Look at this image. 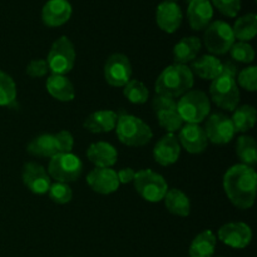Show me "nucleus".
I'll use <instances>...</instances> for the list:
<instances>
[{
  "label": "nucleus",
  "instance_id": "obj_30",
  "mask_svg": "<svg viewBox=\"0 0 257 257\" xmlns=\"http://www.w3.org/2000/svg\"><path fill=\"white\" fill-rule=\"evenodd\" d=\"M236 153L240 158L242 165L252 166L257 162V146L256 141L251 136H242L237 140L236 143Z\"/></svg>",
  "mask_w": 257,
  "mask_h": 257
},
{
  "label": "nucleus",
  "instance_id": "obj_38",
  "mask_svg": "<svg viewBox=\"0 0 257 257\" xmlns=\"http://www.w3.org/2000/svg\"><path fill=\"white\" fill-rule=\"evenodd\" d=\"M55 145H57L58 153H69L72 152L73 146H74V140L70 132L68 131H60L57 135H54Z\"/></svg>",
  "mask_w": 257,
  "mask_h": 257
},
{
  "label": "nucleus",
  "instance_id": "obj_36",
  "mask_svg": "<svg viewBox=\"0 0 257 257\" xmlns=\"http://www.w3.org/2000/svg\"><path fill=\"white\" fill-rule=\"evenodd\" d=\"M237 80L238 84L243 89L248 90V92H255L257 89V68L248 67L246 69L241 70Z\"/></svg>",
  "mask_w": 257,
  "mask_h": 257
},
{
  "label": "nucleus",
  "instance_id": "obj_33",
  "mask_svg": "<svg viewBox=\"0 0 257 257\" xmlns=\"http://www.w3.org/2000/svg\"><path fill=\"white\" fill-rule=\"evenodd\" d=\"M48 195H49L50 200L57 203V205H65V203L70 202V200H72L73 191L68 183L55 182L50 185Z\"/></svg>",
  "mask_w": 257,
  "mask_h": 257
},
{
  "label": "nucleus",
  "instance_id": "obj_24",
  "mask_svg": "<svg viewBox=\"0 0 257 257\" xmlns=\"http://www.w3.org/2000/svg\"><path fill=\"white\" fill-rule=\"evenodd\" d=\"M47 89L53 98L60 102H70L75 97V90L72 82L64 75H50L47 79Z\"/></svg>",
  "mask_w": 257,
  "mask_h": 257
},
{
  "label": "nucleus",
  "instance_id": "obj_29",
  "mask_svg": "<svg viewBox=\"0 0 257 257\" xmlns=\"http://www.w3.org/2000/svg\"><path fill=\"white\" fill-rule=\"evenodd\" d=\"M231 120H232L235 132H247L251 128H253L256 123V109L252 105L247 104L236 108Z\"/></svg>",
  "mask_w": 257,
  "mask_h": 257
},
{
  "label": "nucleus",
  "instance_id": "obj_25",
  "mask_svg": "<svg viewBox=\"0 0 257 257\" xmlns=\"http://www.w3.org/2000/svg\"><path fill=\"white\" fill-rule=\"evenodd\" d=\"M27 151L29 155L34 156V157H45L52 158L58 153L57 145H55L54 135H40L38 137L33 138L28 145Z\"/></svg>",
  "mask_w": 257,
  "mask_h": 257
},
{
  "label": "nucleus",
  "instance_id": "obj_20",
  "mask_svg": "<svg viewBox=\"0 0 257 257\" xmlns=\"http://www.w3.org/2000/svg\"><path fill=\"white\" fill-rule=\"evenodd\" d=\"M87 157L95 167L110 168L115 165L118 158L117 150L107 142H97L89 146L87 150Z\"/></svg>",
  "mask_w": 257,
  "mask_h": 257
},
{
  "label": "nucleus",
  "instance_id": "obj_6",
  "mask_svg": "<svg viewBox=\"0 0 257 257\" xmlns=\"http://www.w3.org/2000/svg\"><path fill=\"white\" fill-rule=\"evenodd\" d=\"M75 63V49L68 37H60L53 43L47 58V64L53 74L64 75L73 69Z\"/></svg>",
  "mask_w": 257,
  "mask_h": 257
},
{
  "label": "nucleus",
  "instance_id": "obj_41",
  "mask_svg": "<svg viewBox=\"0 0 257 257\" xmlns=\"http://www.w3.org/2000/svg\"><path fill=\"white\" fill-rule=\"evenodd\" d=\"M136 172L132 168H122L119 172L117 173V177L119 183H130L135 180Z\"/></svg>",
  "mask_w": 257,
  "mask_h": 257
},
{
  "label": "nucleus",
  "instance_id": "obj_32",
  "mask_svg": "<svg viewBox=\"0 0 257 257\" xmlns=\"http://www.w3.org/2000/svg\"><path fill=\"white\" fill-rule=\"evenodd\" d=\"M17 99V85L13 78L0 70V105H12Z\"/></svg>",
  "mask_w": 257,
  "mask_h": 257
},
{
  "label": "nucleus",
  "instance_id": "obj_13",
  "mask_svg": "<svg viewBox=\"0 0 257 257\" xmlns=\"http://www.w3.org/2000/svg\"><path fill=\"white\" fill-rule=\"evenodd\" d=\"M177 140L178 143H181L182 147L192 155L202 153L208 145L205 130L200 124H192V123H186L185 125H182Z\"/></svg>",
  "mask_w": 257,
  "mask_h": 257
},
{
  "label": "nucleus",
  "instance_id": "obj_42",
  "mask_svg": "<svg viewBox=\"0 0 257 257\" xmlns=\"http://www.w3.org/2000/svg\"><path fill=\"white\" fill-rule=\"evenodd\" d=\"M220 75H228V77L236 78L237 75V67L231 60H226L222 63V70Z\"/></svg>",
  "mask_w": 257,
  "mask_h": 257
},
{
  "label": "nucleus",
  "instance_id": "obj_16",
  "mask_svg": "<svg viewBox=\"0 0 257 257\" xmlns=\"http://www.w3.org/2000/svg\"><path fill=\"white\" fill-rule=\"evenodd\" d=\"M182 10L177 3L165 0L158 5L157 10H156L157 25L160 27V29L166 33H170V34L177 32L182 23Z\"/></svg>",
  "mask_w": 257,
  "mask_h": 257
},
{
  "label": "nucleus",
  "instance_id": "obj_35",
  "mask_svg": "<svg viewBox=\"0 0 257 257\" xmlns=\"http://www.w3.org/2000/svg\"><path fill=\"white\" fill-rule=\"evenodd\" d=\"M230 53L232 59H235L236 62L251 63L255 59V50L246 42L233 43V45L230 49Z\"/></svg>",
  "mask_w": 257,
  "mask_h": 257
},
{
  "label": "nucleus",
  "instance_id": "obj_10",
  "mask_svg": "<svg viewBox=\"0 0 257 257\" xmlns=\"http://www.w3.org/2000/svg\"><path fill=\"white\" fill-rule=\"evenodd\" d=\"M132 77V65L124 54L115 53L107 59L104 65V78L112 87H124Z\"/></svg>",
  "mask_w": 257,
  "mask_h": 257
},
{
  "label": "nucleus",
  "instance_id": "obj_8",
  "mask_svg": "<svg viewBox=\"0 0 257 257\" xmlns=\"http://www.w3.org/2000/svg\"><path fill=\"white\" fill-rule=\"evenodd\" d=\"M210 94L212 102L217 107L226 110H235L240 102V90L237 88L236 78L228 75H220L212 80L210 85Z\"/></svg>",
  "mask_w": 257,
  "mask_h": 257
},
{
  "label": "nucleus",
  "instance_id": "obj_34",
  "mask_svg": "<svg viewBox=\"0 0 257 257\" xmlns=\"http://www.w3.org/2000/svg\"><path fill=\"white\" fill-rule=\"evenodd\" d=\"M158 122L163 130L168 133H173L176 131H180L183 125V120L177 110H166V112L157 113Z\"/></svg>",
  "mask_w": 257,
  "mask_h": 257
},
{
  "label": "nucleus",
  "instance_id": "obj_28",
  "mask_svg": "<svg viewBox=\"0 0 257 257\" xmlns=\"http://www.w3.org/2000/svg\"><path fill=\"white\" fill-rule=\"evenodd\" d=\"M235 39L240 42H246L253 39L257 33V17L255 14H246L238 18L232 28Z\"/></svg>",
  "mask_w": 257,
  "mask_h": 257
},
{
  "label": "nucleus",
  "instance_id": "obj_7",
  "mask_svg": "<svg viewBox=\"0 0 257 257\" xmlns=\"http://www.w3.org/2000/svg\"><path fill=\"white\" fill-rule=\"evenodd\" d=\"M133 183L141 197L148 202H160L165 198L168 191V185L165 178L152 170L136 172Z\"/></svg>",
  "mask_w": 257,
  "mask_h": 257
},
{
  "label": "nucleus",
  "instance_id": "obj_17",
  "mask_svg": "<svg viewBox=\"0 0 257 257\" xmlns=\"http://www.w3.org/2000/svg\"><path fill=\"white\" fill-rule=\"evenodd\" d=\"M72 5L68 0H48L42 9V20L47 27H62L72 17Z\"/></svg>",
  "mask_w": 257,
  "mask_h": 257
},
{
  "label": "nucleus",
  "instance_id": "obj_11",
  "mask_svg": "<svg viewBox=\"0 0 257 257\" xmlns=\"http://www.w3.org/2000/svg\"><path fill=\"white\" fill-rule=\"evenodd\" d=\"M207 136V140L215 145H227L235 136L232 120L222 113H215L206 122L203 128Z\"/></svg>",
  "mask_w": 257,
  "mask_h": 257
},
{
  "label": "nucleus",
  "instance_id": "obj_39",
  "mask_svg": "<svg viewBox=\"0 0 257 257\" xmlns=\"http://www.w3.org/2000/svg\"><path fill=\"white\" fill-rule=\"evenodd\" d=\"M152 108L155 113L166 112V110H177V103L173 98L165 97V95H156L152 102Z\"/></svg>",
  "mask_w": 257,
  "mask_h": 257
},
{
  "label": "nucleus",
  "instance_id": "obj_40",
  "mask_svg": "<svg viewBox=\"0 0 257 257\" xmlns=\"http://www.w3.org/2000/svg\"><path fill=\"white\" fill-rule=\"evenodd\" d=\"M48 68L47 60L44 59H34L28 64L27 67V74L32 78H42L47 75Z\"/></svg>",
  "mask_w": 257,
  "mask_h": 257
},
{
  "label": "nucleus",
  "instance_id": "obj_2",
  "mask_svg": "<svg viewBox=\"0 0 257 257\" xmlns=\"http://www.w3.org/2000/svg\"><path fill=\"white\" fill-rule=\"evenodd\" d=\"M193 74L187 65L173 64L165 68L156 80L157 95L177 98L186 94L193 87Z\"/></svg>",
  "mask_w": 257,
  "mask_h": 257
},
{
  "label": "nucleus",
  "instance_id": "obj_9",
  "mask_svg": "<svg viewBox=\"0 0 257 257\" xmlns=\"http://www.w3.org/2000/svg\"><path fill=\"white\" fill-rule=\"evenodd\" d=\"M203 43L207 50L212 54L223 55L230 52L235 43L232 27L222 20H216L206 28Z\"/></svg>",
  "mask_w": 257,
  "mask_h": 257
},
{
  "label": "nucleus",
  "instance_id": "obj_19",
  "mask_svg": "<svg viewBox=\"0 0 257 257\" xmlns=\"http://www.w3.org/2000/svg\"><path fill=\"white\" fill-rule=\"evenodd\" d=\"M187 18L193 30L206 29L213 18V7L210 0H191L187 8Z\"/></svg>",
  "mask_w": 257,
  "mask_h": 257
},
{
  "label": "nucleus",
  "instance_id": "obj_37",
  "mask_svg": "<svg viewBox=\"0 0 257 257\" xmlns=\"http://www.w3.org/2000/svg\"><path fill=\"white\" fill-rule=\"evenodd\" d=\"M211 4L225 17L235 18L241 10V0H211Z\"/></svg>",
  "mask_w": 257,
  "mask_h": 257
},
{
  "label": "nucleus",
  "instance_id": "obj_18",
  "mask_svg": "<svg viewBox=\"0 0 257 257\" xmlns=\"http://www.w3.org/2000/svg\"><path fill=\"white\" fill-rule=\"evenodd\" d=\"M181 153V146L177 137L173 133L163 136L155 146L153 157L161 166H171L178 161Z\"/></svg>",
  "mask_w": 257,
  "mask_h": 257
},
{
  "label": "nucleus",
  "instance_id": "obj_31",
  "mask_svg": "<svg viewBox=\"0 0 257 257\" xmlns=\"http://www.w3.org/2000/svg\"><path fill=\"white\" fill-rule=\"evenodd\" d=\"M123 88H124L123 94L133 104H143V103L147 102L150 92L146 88V85L140 80L131 79Z\"/></svg>",
  "mask_w": 257,
  "mask_h": 257
},
{
  "label": "nucleus",
  "instance_id": "obj_26",
  "mask_svg": "<svg viewBox=\"0 0 257 257\" xmlns=\"http://www.w3.org/2000/svg\"><path fill=\"white\" fill-rule=\"evenodd\" d=\"M163 200H165L166 208H167L171 213H173V215L181 216V217H186V216L190 215V198H188L181 190H177V188L168 190Z\"/></svg>",
  "mask_w": 257,
  "mask_h": 257
},
{
  "label": "nucleus",
  "instance_id": "obj_12",
  "mask_svg": "<svg viewBox=\"0 0 257 257\" xmlns=\"http://www.w3.org/2000/svg\"><path fill=\"white\" fill-rule=\"evenodd\" d=\"M218 238L233 248H245L250 245L252 232L250 226L243 222H230L218 230Z\"/></svg>",
  "mask_w": 257,
  "mask_h": 257
},
{
  "label": "nucleus",
  "instance_id": "obj_4",
  "mask_svg": "<svg viewBox=\"0 0 257 257\" xmlns=\"http://www.w3.org/2000/svg\"><path fill=\"white\" fill-rule=\"evenodd\" d=\"M211 103L207 94L202 90H188L177 103V112L183 122L200 124L207 118Z\"/></svg>",
  "mask_w": 257,
  "mask_h": 257
},
{
  "label": "nucleus",
  "instance_id": "obj_22",
  "mask_svg": "<svg viewBox=\"0 0 257 257\" xmlns=\"http://www.w3.org/2000/svg\"><path fill=\"white\" fill-rule=\"evenodd\" d=\"M190 69L192 74H196L201 79L213 80L220 77L221 70H222V62L213 55H202L198 59L193 60Z\"/></svg>",
  "mask_w": 257,
  "mask_h": 257
},
{
  "label": "nucleus",
  "instance_id": "obj_21",
  "mask_svg": "<svg viewBox=\"0 0 257 257\" xmlns=\"http://www.w3.org/2000/svg\"><path fill=\"white\" fill-rule=\"evenodd\" d=\"M118 114L113 110H98L84 120V128L92 133H107L115 128Z\"/></svg>",
  "mask_w": 257,
  "mask_h": 257
},
{
  "label": "nucleus",
  "instance_id": "obj_3",
  "mask_svg": "<svg viewBox=\"0 0 257 257\" xmlns=\"http://www.w3.org/2000/svg\"><path fill=\"white\" fill-rule=\"evenodd\" d=\"M115 128L118 140L130 147H142L152 140L153 133L150 125L135 115H118Z\"/></svg>",
  "mask_w": 257,
  "mask_h": 257
},
{
  "label": "nucleus",
  "instance_id": "obj_14",
  "mask_svg": "<svg viewBox=\"0 0 257 257\" xmlns=\"http://www.w3.org/2000/svg\"><path fill=\"white\" fill-rule=\"evenodd\" d=\"M23 182L35 195L47 193L52 185L47 170L37 162L25 163L23 167Z\"/></svg>",
  "mask_w": 257,
  "mask_h": 257
},
{
  "label": "nucleus",
  "instance_id": "obj_23",
  "mask_svg": "<svg viewBox=\"0 0 257 257\" xmlns=\"http://www.w3.org/2000/svg\"><path fill=\"white\" fill-rule=\"evenodd\" d=\"M202 43L198 38L188 37L181 39L173 48V60L175 64H183L192 62L200 53Z\"/></svg>",
  "mask_w": 257,
  "mask_h": 257
},
{
  "label": "nucleus",
  "instance_id": "obj_43",
  "mask_svg": "<svg viewBox=\"0 0 257 257\" xmlns=\"http://www.w3.org/2000/svg\"><path fill=\"white\" fill-rule=\"evenodd\" d=\"M167 2H173V3H176V2H177V0H167Z\"/></svg>",
  "mask_w": 257,
  "mask_h": 257
},
{
  "label": "nucleus",
  "instance_id": "obj_15",
  "mask_svg": "<svg viewBox=\"0 0 257 257\" xmlns=\"http://www.w3.org/2000/svg\"><path fill=\"white\" fill-rule=\"evenodd\" d=\"M87 183L94 192L100 195H109L119 187L117 172L112 168H98L90 171L87 176Z\"/></svg>",
  "mask_w": 257,
  "mask_h": 257
},
{
  "label": "nucleus",
  "instance_id": "obj_5",
  "mask_svg": "<svg viewBox=\"0 0 257 257\" xmlns=\"http://www.w3.org/2000/svg\"><path fill=\"white\" fill-rule=\"evenodd\" d=\"M83 163L78 156L69 153H57L48 165V175L57 182H74L82 176Z\"/></svg>",
  "mask_w": 257,
  "mask_h": 257
},
{
  "label": "nucleus",
  "instance_id": "obj_27",
  "mask_svg": "<svg viewBox=\"0 0 257 257\" xmlns=\"http://www.w3.org/2000/svg\"><path fill=\"white\" fill-rule=\"evenodd\" d=\"M216 236L212 231L206 230L198 233L190 246L191 257H212L215 253Z\"/></svg>",
  "mask_w": 257,
  "mask_h": 257
},
{
  "label": "nucleus",
  "instance_id": "obj_1",
  "mask_svg": "<svg viewBox=\"0 0 257 257\" xmlns=\"http://www.w3.org/2000/svg\"><path fill=\"white\" fill-rule=\"evenodd\" d=\"M257 176L255 170L246 165H235L223 176V190L228 200L240 210L252 207L256 198Z\"/></svg>",
  "mask_w": 257,
  "mask_h": 257
}]
</instances>
